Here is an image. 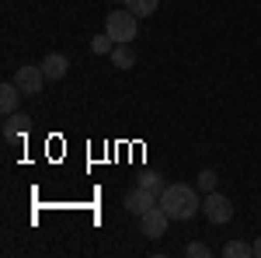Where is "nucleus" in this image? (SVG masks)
I'll use <instances>...</instances> for the list:
<instances>
[{
  "mask_svg": "<svg viewBox=\"0 0 261 258\" xmlns=\"http://www.w3.org/2000/svg\"><path fill=\"white\" fill-rule=\"evenodd\" d=\"M161 206L167 209V217H171V220H192L202 209L199 192H195L192 185H185V181H174V185L164 189V192H161Z\"/></svg>",
  "mask_w": 261,
  "mask_h": 258,
  "instance_id": "1",
  "label": "nucleus"
},
{
  "mask_svg": "<svg viewBox=\"0 0 261 258\" xmlns=\"http://www.w3.org/2000/svg\"><path fill=\"white\" fill-rule=\"evenodd\" d=\"M105 32H108L115 42H133L136 32H140V18H136L129 7H125V11H112L108 21H105Z\"/></svg>",
  "mask_w": 261,
  "mask_h": 258,
  "instance_id": "2",
  "label": "nucleus"
},
{
  "mask_svg": "<svg viewBox=\"0 0 261 258\" xmlns=\"http://www.w3.org/2000/svg\"><path fill=\"white\" fill-rule=\"evenodd\" d=\"M202 213H205V220H209V223L223 227V223H230V220H233V202H230L226 196H220V192H205Z\"/></svg>",
  "mask_w": 261,
  "mask_h": 258,
  "instance_id": "3",
  "label": "nucleus"
},
{
  "mask_svg": "<svg viewBox=\"0 0 261 258\" xmlns=\"http://www.w3.org/2000/svg\"><path fill=\"white\" fill-rule=\"evenodd\" d=\"M167 223H171V217H167V209L157 202V206H150L140 217V230L146 238H161V234H167Z\"/></svg>",
  "mask_w": 261,
  "mask_h": 258,
  "instance_id": "4",
  "label": "nucleus"
},
{
  "mask_svg": "<svg viewBox=\"0 0 261 258\" xmlns=\"http://www.w3.org/2000/svg\"><path fill=\"white\" fill-rule=\"evenodd\" d=\"M14 84H18L24 95H39L42 84H45V70L35 66V63H21L18 74H14Z\"/></svg>",
  "mask_w": 261,
  "mask_h": 258,
  "instance_id": "5",
  "label": "nucleus"
},
{
  "mask_svg": "<svg viewBox=\"0 0 261 258\" xmlns=\"http://www.w3.org/2000/svg\"><path fill=\"white\" fill-rule=\"evenodd\" d=\"M161 202V196H153L150 189H143V185H136L129 196L122 199V206H125V213H133V217H143L150 206H157Z\"/></svg>",
  "mask_w": 261,
  "mask_h": 258,
  "instance_id": "6",
  "label": "nucleus"
},
{
  "mask_svg": "<svg viewBox=\"0 0 261 258\" xmlns=\"http://www.w3.org/2000/svg\"><path fill=\"white\" fill-rule=\"evenodd\" d=\"M21 95H24V91H21L18 84H14V80H7V84L0 87V112H4V115H14V112H18V105H21Z\"/></svg>",
  "mask_w": 261,
  "mask_h": 258,
  "instance_id": "7",
  "label": "nucleus"
},
{
  "mask_svg": "<svg viewBox=\"0 0 261 258\" xmlns=\"http://www.w3.org/2000/svg\"><path fill=\"white\" fill-rule=\"evenodd\" d=\"M42 70H45V77H49V80H63V77H66V70H70V60H66L63 53H49V56L42 60Z\"/></svg>",
  "mask_w": 261,
  "mask_h": 258,
  "instance_id": "8",
  "label": "nucleus"
},
{
  "mask_svg": "<svg viewBox=\"0 0 261 258\" xmlns=\"http://www.w3.org/2000/svg\"><path fill=\"white\" fill-rule=\"evenodd\" d=\"M24 133H28V115H21V112L7 115V122H4V139L7 143H18V139H24Z\"/></svg>",
  "mask_w": 261,
  "mask_h": 258,
  "instance_id": "9",
  "label": "nucleus"
},
{
  "mask_svg": "<svg viewBox=\"0 0 261 258\" xmlns=\"http://www.w3.org/2000/svg\"><path fill=\"white\" fill-rule=\"evenodd\" d=\"M108 60H112L115 70H133V66H136V53L129 49V42H119V45L112 49V56H108Z\"/></svg>",
  "mask_w": 261,
  "mask_h": 258,
  "instance_id": "10",
  "label": "nucleus"
},
{
  "mask_svg": "<svg viewBox=\"0 0 261 258\" xmlns=\"http://www.w3.org/2000/svg\"><path fill=\"white\" fill-rule=\"evenodd\" d=\"M140 185H143V189H150L153 196H161L164 189H167V181H164L161 171H143V175H140Z\"/></svg>",
  "mask_w": 261,
  "mask_h": 258,
  "instance_id": "11",
  "label": "nucleus"
},
{
  "mask_svg": "<svg viewBox=\"0 0 261 258\" xmlns=\"http://www.w3.org/2000/svg\"><path fill=\"white\" fill-rule=\"evenodd\" d=\"M125 7H129L136 18H150V14L161 7V0H125Z\"/></svg>",
  "mask_w": 261,
  "mask_h": 258,
  "instance_id": "12",
  "label": "nucleus"
},
{
  "mask_svg": "<svg viewBox=\"0 0 261 258\" xmlns=\"http://www.w3.org/2000/svg\"><path fill=\"white\" fill-rule=\"evenodd\" d=\"M115 45H119V42L105 32V35H94V39H91V53H94V56H112V49H115Z\"/></svg>",
  "mask_w": 261,
  "mask_h": 258,
  "instance_id": "13",
  "label": "nucleus"
},
{
  "mask_svg": "<svg viewBox=\"0 0 261 258\" xmlns=\"http://www.w3.org/2000/svg\"><path fill=\"white\" fill-rule=\"evenodd\" d=\"M247 255H254V244H247V241H230L223 248V258H247Z\"/></svg>",
  "mask_w": 261,
  "mask_h": 258,
  "instance_id": "14",
  "label": "nucleus"
},
{
  "mask_svg": "<svg viewBox=\"0 0 261 258\" xmlns=\"http://www.w3.org/2000/svg\"><path fill=\"white\" fill-rule=\"evenodd\" d=\"M216 171H213V168H205V171H199V189L202 192H216Z\"/></svg>",
  "mask_w": 261,
  "mask_h": 258,
  "instance_id": "15",
  "label": "nucleus"
},
{
  "mask_svg": "<svg viewBox=\"0 0 261 258\" xmlns=\"http://www.w3.org/2000/svg\"><path fill=\"white\" fill-rule=\"evenodd\" d=\"M185 255L188 258H209V244H202V241H188V248H185Z\"/></svg>",
  "mask_w": 261,
  "mask_h": 258,
  "instance_id": "16",
  "label": "nucleus"
},
{
  "mask_svg": "<svg viewBox=\"0 0 261 258\" xmlns=\"http://www.w3.org/2000/svg\"><path fill=\"white\" fill-rule=\"evenodd\" d=\"M254 258H261V238L254 241Z\"/></svg>",
  "mask_w": 261,
  "mask_h": 258,
  "instance_id": "17",
  "label": "nucleus"
}]
</instances>
